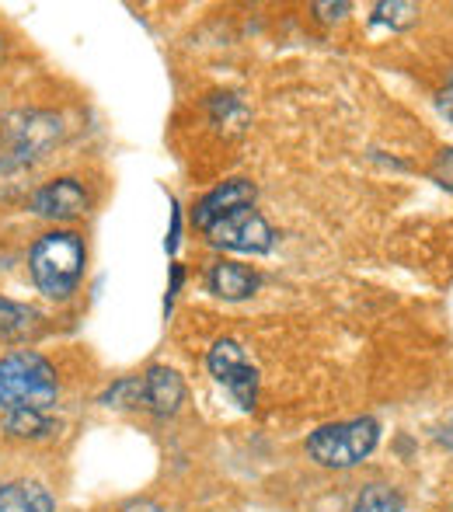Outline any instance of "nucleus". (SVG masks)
Masks as SVG:
<instances>
[{
	"instance_id": "nucleus-2",
	"label": "nucleus",
	"mask_w": 453,
	"mask_h": 512,
	"mask_svg": "<svg viewBox=\"0 0 453 512\" xmlns=\"http://www.w3.org/2000/svg\"><path fill=\"white\" fill-rule=\"evenodd\" d=\"M32 279L46 297L63 300L74 293L84 272V241L74 230H53V234L39 237L28 258Z\"/></svg>"
},
{
	"instance_id": "nucleus-3",
	"label": "nucleus",
	"mask_w": 453,
	"mask_h": 512,
	"mask_svg": "<svg viewBox=\"0 0 453 512\" xmlns=\"http://www.w3.org/2000/svg\"><path fill=\"white\" fill-rule=\"evenodd\" d=\"M380 439V425L373 418H349V422L321 425L307 439V453L318 460L321 467H356L373 453Z\"/></svg>"
},
{
	"instance_id": "nucleus-5",
	"label": "nucleus",
	"mask_w": 453,
	"mask_h": 512,
	"mask_svg": "<svg viewBox=\"0 0 453 512\" xmlns=\"http://www.w3.org/2000/svg\"><path fill=\"white\" fill-rule=\"evenodd\" d=\"M210 370L220 384L234 394V401L244 411L255 408L258 398V370L251 366V359L244 356V349L234 342V338H220L217 345L210 349Z\"/></svg>"
},
{
	"instance_id": "nucleus-7",
	"label": "nucleus",
	"mask_w": 453,
	"mask_h": 512,
	"mask_svg": "<svg viewBox=\"0 0 453 512\" xmlns=\"http://www.w3.org/2000/svg\"><path fill=\"white\" fill-rule=\"evenodd\" d=\"M32 209L46 220H74L88 209V192L74 178H60V182H49L46 189L35 192Z\"/></svg>"
},
{
	"instance_id": "nucleus-4",
	"label": "nucleus",
	"mask_w": 453,
	"mask_h": 512,
	"mask_svg": "<svg viewBox=\"0 0 453 512\" xmlns=\"http://www.w3.org/2000/svg\"><path fill=\"white\" fill-rule=\"evenodd\" d=\"M206 237H210L217 248H230V251H251V255H262V251L272 248V227L262 220L255 206H241L234 213L220 216L206 227Z\"/></svg>"
},
{
	"instance_id": "nucleus-11",
	"label": "nucleus",
	"mask_w": 453,
	"mask_h": 512,
	"mask_svg": "<svg viewBox=\"0 0 453 512\" xmlns=\"http://www.w3.org/2000/svg\"><path fill=\"white\" fill-rule=\"evenodd\" d=\"M4 429L18 439H46L53 436L56 422L49 411H4Z\"/></svg>"
},
{
	"instance_id": "nucleus-8",
	"label": "nucleus",
	"mask_w": 453,
	"mask_h": 512,
	"mask_svg": "<svg viewBox=\"0 0 453 512\" xmlns=\"http://www.w3.org/2000/svg\"><path fill=\"white\" fill-rule=\"evenodd\" d=\"M241 206H255V185L244 182V178H234V182H224L220 189H213L206 199H199L192 220H196L199 230H206L213 220H220V216L234 213Z\"/></svg>"
},
{
	"instance_id": "nucleus-10",
	"label": "nucleus",
	"mask_w": 453,
	"mask_h": 512,
	"mask_svg": "<svg viewBox=\"0 0 453 512\" xmlns=\"http://www.w3.org/2000/svg\"><path fill=\"white\" fill-rule=\"evenodd\" d=\"M210 290L224 300H244L258 290V276L237 262H220L210 272Z\"/></svg>"
},
{
	"instance_id": "nucleus-15",
	"label": "nucleus",
	"mask_w": 453,
	"mask_h": 512,
	"mask_svg": "<svg viewBox=\"0 0 453 512\" xmlns=\"http://www.w3.org/2000/svg\"><path fill=\"white\" fill-rule=\"evenodd\" d=\"M436 182L443 185V189H450L453 192V150H443L440 154V161H436Z\"/></svg>"
},
{
	"instance_id": "nucleus-13",
	"label": "nucleus",
	"mask_w": 453,
	"mask_h": 512,
	"mask_svg": "<svg viewBox=\"0 0 453 512\" xmlns=\"http://www.w3.org/2000/svg\"><path fill=\"white\" fill-rule=\"evenodd\" d=\"M32 321H35V314L28 307L0 300V331H4V335H25V331L32 328Z\"/></svg>"
},
{
	"instance_id": "nucleus-1",
	"label": "nucleus",
	"mask_w": 453,
	"mask_h": 512,
	"mask_svg": "<svg viewBox=\"0 0 453 512\" xmlns=\"http://www.w3.org/2000/svg\"><path fill=\"white\" fill-rule=\"evenodd\" d=\"M56 370L39 352H11L0 359V408L4 411H49L56 405Z\"/></svg>"
},
{
	"instance_id": "nucleus-12",
	"label": "nucleus",
	"mask_w": 453,
	"mask_h": 512,
	"mask_svg": "<svg viewBox=\"0 0 453 512\" xmlns=\"http://www.w3.org/2000/svg\"><path fill=\"white\" fill-rule=\"evenodd\" d=\"M401 509H405L401 492H394V488H387V485H370L356 499V509L352 512H401Z\"/></svg>"
},
{
	"instance_id": "nucleus-14",
	"label": "nucleus",
	"mask_w": 453,
	"mask_h": 512,
	"mask_svg": "<svg viewBox=\"0 0 453 512\" xmlns=\"http://www.w3.org/2000/svg\"><path fill=\"white\" fill-rule=\"evenodd\" d=\"M373 11H377L373 18L391 21V25H412L415 21V4H377Z\"/></svg>"
},
{
	"instance_id": "nucleus-9",
	"label": "nucleus",
	"mask_w": 453,
	"mask_h": 512,
	"mask_svg": "<svg viewBox=\"0 0 453 512\" xmlns=\"http://www.w3.org/2000/svg\"><path fill=\"white\" fill-rule=\"evenodd\" d=\"M56 502L39 481H11L0 485V512H53Z\"/></svg>"
},
{
	"instance_id": "nucleus-16",
	"label": "nucleus",
	"mask_w": 453,
	"mask_h": 512,
	"mask_svg": "<svg viewBox=\"0 0 453 512\" xmlns=\"http://www.w3.org/2000/svg\"><path fill=\"white\" fill-rule=\"evenodd\" d=\"M440 108H443V115H447V119L453 122V81L447 84V91L440 95Z\"/></svg>"
},
{
	"instance_id": "nucleus-6",
	"label": "nucleus",
	"mask_w": 453,
	"mask_h": 512,
	"mask_svg": "<svg viewBox=\"0 0 453 512\" xmlns=\"http://www.w3.org/2000/svg\"><path fill=\"white\" fill-rule=\"evenodd\" d=\"M136 387H140V408H150L161 418L175 415L185 398L182 377L175 370H168V366H150L143 377H136Z\"/></svg>"
}]
</instances>
